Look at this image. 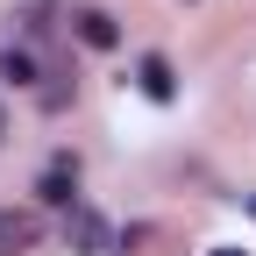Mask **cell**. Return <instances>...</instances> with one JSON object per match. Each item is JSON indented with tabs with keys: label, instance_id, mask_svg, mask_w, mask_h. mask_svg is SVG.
Returning <instances> with one entry per match:
<instances>
[{
	"label": "cell",
	"instance_id": "obj_8",
	"mask_svg": "<svg viewBox=\"0 0 256 256\" xmlns=\"http://www.w3.org/2000/svg\"><path fill=\"white\" fill-rule=\"evenodd\" d=\"M0 136H8V114H0Z\"/></svg>",
	"mask_w": 256,
	"mask_h": 256
},
{
	"label": "cell",
	"instance_id": "obj_7",
	"mask_svg": "<svg viewBox=\"0 0 256 256\" xmlns=\"http://www.w3.org/2000/svg\"><path fill=\"white\" fill-rule=\"evenodd\" d=\"M206 256H249V249H206Z\"/></svg>",
	"mask_w": 256,
	"mask_h": 256
},
{
	"label": "cell",
	"instance_id": "obj_3",
	"mask_svg": "<svg viewBox=\"0 0 256 256\" xmlns=\"http://www.w3.org/2000/svg\"><path fill=\"white\" fill-rule=\"evenodd\" d=\"M36 235H43V220L36 214H0V256H28V249H36Z\"/></svg>",
	"mask_w": 256,
	"mask_h": 256
},
{
	"label": "cell",
	"instance_id": "obj_2",
	"mask_svg": "<svg viewBox=\"0 0 256 256\" xmlns=\"http://www.w3.org/2000/svg\"><path fill=\"white\" fill-rule=\"evenodd\" d=\"M72 192H78V164H72V156H57V164L36 178V200H43V206H64V214H72V206H78Z\"/></svg>",
	"mask_w": 256,
	"mask_h": 256
},
{
	"label": "cell",
	"instance_id": "obj_6",
	"mask_svg": "<svg viewBox=\"0 0 256 256\" xmlns=\"http://www.w3.org/2000/svg\"><path fill=\"white\" fill-rule=\"evenodd\" d=\"M0 78H8V86H36L43 78L36 50H28V43H8V50H0Z\"/></svg>",
	"mask_w": 256,
	"mask_h": 256
},
{
	"label": "cell",
	"instance_id": "obj_1",
	"mask_svg": "<svg viewBox=\"0 0 256 256\" xmlns=\"http://www.w3.org/2000/svg\"><path fill=\"white\" fill-rule=\"evenodd\" d=\"M64 242H72L78 256H114V249H121V235H114V220H107L100 206H86V200H78L72 214H64Z\"/></svg>",
	"mask_w": 256,
	"mask_h": 256
},
{
	"label": "cell",
	"instance_id": "obj_4",
	"mask_svg": "<svg viewBox=\"0 0 256 256\" xmlns=\"http://www.w3.org/2000/svg\"><path fill=\"white\" fill-rule=\"evenodd\" d=\"M72 22H78V43H86V50H114V43H121V28H114L107 8H78Z\"/></svg>",
	"mask_w": 256,
	"mask_h": 256
},
{
	"label": "cell",
	"instance_id": "obj_5",
	"mask_svg": "<svg viewBox=\"0 0 256 256\" xmlns=\"http://www.w3.org/2000/svg\"><path fill=\"white\" fill-rule=\"evenodd\" d=\"M136 86L150 92V100H171V92H178V72H171V57H156V50H150V57L136 64Z\"/></svg>",
	"mask_w": 256,
	"mask_h": 256
}]
</instances>
